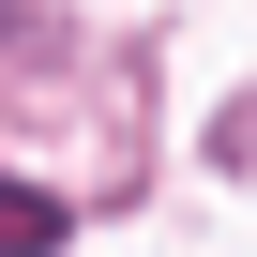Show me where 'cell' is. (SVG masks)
<instances>
[{
  "label": "cell",
  "instance_id": "1",
  "mask_svg": "<svg viewBox=\"0 0 257 257\" xmlns=\"http://www.w3.org/2000/svg\"><path fill=\"white\" fill-rule=\"evenodd\" d=\"M0 257H61V197H31V182H0Z\"/></svg>",
  "mask_w": 257,
  "mask_h": 257
}]
</instances>
